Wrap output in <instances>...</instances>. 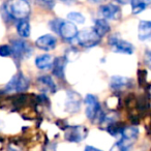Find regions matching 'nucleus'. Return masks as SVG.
Masks as SVG:
<instances>
[{"label": "nucleus", "instance_id": "nucleus-1", "mask_svg": "<svg viewBox=\"0 0 151 151\" xmlns=\"http://www.w3.org/2000/svg\"><path fill=\"white\" fill-rule=\"evenodd\" d=\"M5 17L13 21L25 20L30 15V5L25 0H7L1 7Z\"/></svg>", "mask_w": 151, "mask_h": 151}, {"label": "nucleus", "instance_id": "nucleus-2", "mask_svg": "<svg viewBox=\"0 0 151 151\" xmlns=\"http://www.w3.org/2000/svg\"><path fill=\"white\" fill-rule=\"evenodd\" d=\"M121 138L117 143L119 151H128L139 137V128L137 126H125L121 132Z\"/></svg>", "mask_w": 151, "mask_h": 151}, {"label": "nucleus", "instance_id": "nucleus-3", "mask_svg": "<svg viewBox=\"0 0 151 151\" xmlns=\"http://www.w3.org/2000/svg\"><path fill=\"white\" fill-rule=\"evenodd\" d=\"M77 40L81 47L86 49H90L97 46L101 42V38L94 32L92 28H85L77 33Z\"/></svg>", "mask_w": 151, "mask_h": 151}, {"label": "nucleus", "instance_id": "nucleus-4", "mask_svg": "<svg viewBox=\"0 0 151 151\" xmlns=\"http://www.w3.org/2000/svg\"><path fill=\"white\" fill-rule=\"evenodd\" d=\"M29 87V80L26 78L22 73H18L9 80V82L5 85V92H24Z\"/></svg>", "mask_w": 151, "mask_h": 151}, {"label": "nucleus", "instance_id": "nucleus-5", "mask_svg": "<svg viewBox=\"0 0 151 151\" xmlns=\"http://www.w3.org/2000/svg\"><path fill=\"white\" fill-rule=\"evenodd\" d=\"M12 54L18 60H23L28 58L32 54V47L29 42L23 40H12Z\"/></svg>", "mask_w": 151, "mask_h": 151}, {"label": "nucleus", "instance_id": "nucleus-6", "mask_svg": "<svg viewBox=\"0 0 151 151\" xmlns=\"http://www.w3.org/2000/svg\"><path fill=\"white\" fill-rule=\"evenodd\" d=\"M64 138L69 143H80L88 134V129L82 125H68L64 129Z\"/></svg>", "mask_w": 151, "mask_h": 151}, {"label": "nucleus", "instance_id": "nucleus-7", "mask_svg": "<svg viewBox=\"0 0 151 151\" xmlns=\"http://www.w3.org/2000/svg\"><path fill=\"white\" fill-rule=\"evenodd\" d=\"M85 106H86V116L89 120L93 121L99 116L101 112V104L95 95L87 94L84 99Z\"/></svg>", "mask_w": 151, "mask_h": 151}, {"label": "nucleus", "instance_id": "nucleus-8", "mask_svg": "<svg viewBox=\"0 0 151 151\" xmlns=\"http://www.w3.org/2000/svg\"><path fill=\"white\" fill-rule=\"evenodd\" d=\"M109 45L113 47L114 51L122 54H132L134 51V47L130 42L123 40L117 35L114 34L109 38Z\"/></svg>", "mask_w": 151, "mask_h": 151}, {"label": "nucleus", "instance_id": "nucleus-9", "mask_svg": "<svg viewBox=\"0 0 151 151\" xmlns=\"http://www.w3.org/2000/svg\"><path fill=\"white\" fill-rule=\"evenodd\" d=\"M57 33L63 40L68 42V40H73V38H76L77 33H78V28H77L76 24L71 23L69 21H61Z\"/></svg>", "mask_w": 151, "mask_h": 151}, {"label": "nucleus", "instance_id": "nucleus-10", "mask_svg": "<svg viewBox=\"0 0 151 151\" xmlns=\"http://www.w3.org/2000/svg\"><path fill=\"white\" fill-rule=\"evenodd\" d=\"M82 97L75 91H68L65 101V109L68 113H77L80 111Z\"/></svg>", "mask_w": 151, "mask_h": 151}, {"label": "nucleus", "instance_id": "nucleus-11", "mask_svg": "<svg viewBox=\"0 0 151 151\" xmlns=\"http://www.w3.org/2000/svg\"><path fill=\"white\" fill-rule=\"evenodd\" d=\"M99 9H101V14L105 20H118L121 17L120 7L113 3L101 5Z\"/></svg>", "mask_w": 151, "mask_h": 151}, {"label": "nucleus", "instance_id": "nucleus-12", "mask_svg": "<svg viewBox=\"0 0 151 151\" xmlns=\"http://www.w3.org/2000/svg\"><path fill=\"white\" fill-rule=\"evenodd\" d=\"M57 45V38L53 34H45L35 40V46L44 51H51L55 49Z\"/></svg>", "mask_w": 151, "mask_h": 151}, {"label": "nucleus", "instance_id": "nucleus-13", "mask_svg": "<svg viewBox=\"0 0 151 151\" xmlns=\"http://www.w3.org/2000/svg\"><path fill=\"white\" fill-rule=\"evenodd\" d=\"M37 84L38 87L42 91L46 92H51V93H55L57 91V86L55 84L54 80L51 76L49 75H44V76H40V78L37 79Z\"/></svg>", "mask_w": 151, "mask_h": 151}, {"label": "nucleus", "instance_id": "nucleus-14", "mask_svg": "<svg viewBox=\"0 0 151 151\" xmlns=\"http://www.w3.org/2000/svg\"><path fill=\"white\" fill-rule=\"evenodd\" d=\"M132 81L122 76H113L110 80V87L115 91H121L132 86Z\"/></svg>", "mask_w": 151, "mask_h": 151}, {"label": "nucleus", "instance_id": "nucleus-15", "mask_svg": "<svg viewBox=\"0 0 151 151\" xmlns=\"http://www.w3.org/2000/svg\"><path fill=\"white\" fill-rule=\"evenodd\" d=\"M67 63V58L66 57H57L53 60L52 64V73L55 77L59 79H64V71H65V66Z\"/></svg>", "mask_w": 151, "mask_h": 151}, {"label": "nucleus", "instance_id": "nucleus-16", "mask_svg": "<svg viewBox=\"0 0 151 151\" xmlns=\"http://www.w3.org/2000/svg\"><path fill=\"white\" fill-rule=\"evenodd\" d=\"M94 30V32L99 36V37H103L106 34H108L111 31V27H110V24L108 23L107 20L105 19H97L94 22V26L92 28Z\"/></svg>", "mask_w": 151, "mask_h": 151}, {"label": "nucleus", "instance_id": "nucleus-17", "mask_svg": "<svg viewBox=\"0 0 151 151\" xmlns=\"http://www.w3.org/2000/svg\"><path fill=\"white\" fill-rule=\"evenodd\" d=\"M53 60H54L53 56H51L49 54H42L35 58V65L38 69L47 70V69L52 67Z\"/></svg>", "mask_w": 151, "mask_h": 151}, {"label": "nucleus", "instance_id": "nucleus-18", "mask_svg": "<svg viewBox=\"0 0 151 151\" xmlns=\"http://www.w3.org/2000/svg\"><path fill=\"white\" fill-rule=\"evenodd\" d=\"M138 37L141 42L147 40L151 37V22L141 21L139 24V34Z\"/></svg>", "mask_w": 151, "mask_h": 151}, {"label": "nucleus", "instance_id": "nucleus-19", "mask_svg": "<svg viewBox=\"0 0 151 151\" xmlns=\"http://www.w3.org/2000/svg\"><path fill=\"white\" fill-rule=\"evenodd\" d=\"M17 32L22 38H27L30 36V24L27 19L19 21L17 25Z\"/></svg>", "mask_w": 151, "mask_h": 151}, {"label": "nucleus", "instance_id": "nucleus-20", "mask_svg": "<svg viewBox=\"0 0 151 151\" xmlns=\"http://www.w3.org/2000/svg\"><path fill=\"white\" fill-rule=\"evenodd\" d=\"M124 127H125V126H123V124L117 123V121H116V122H114V123L109 124L107 127V130L111 136L117 137L118 134H121V132Z\"/></svg>", "mask_w": 151, "mask_h": 151}, {"label": "nucleus", "instance_id": "nucleus-21", "mask_svg": "<svg viewBox=\"0 0 151 151\" xmlns=\"http://www.w3.org/2000/svg\"><path fill=\"white\" fill-rule=\"evenodd\" d=\"M67 19L73 24H83L85 22L84 16L81 13H77V12H71V13L67 14Z\"/></svg>", "mask_w": 151, "mask_h": 151}, {"label": "nucleus", "instance_id": "nucleus-22", "mask_svg": "<svg viewBox=\"0 0 151 151\" xmlns=\"http://www.w3.org/2000/svg\"><path fill=\"white\" fill-rule=\"evenodd\" d=\"M36 2L40 7L47 11H52L55 6V0H36Z\"/></svg>", "mask_w": 151, "mask_h": 151}, {"label": "nucleus", "instance_id": "nucleus-23", "mask_svg": "<svg viewBox=\"0 0 151 151\" xmlns=\"http://www.w3.org/2000/svg\"><path fill=\"white\" fill-rule=\"evenodd\" d=\"M12 55V48L9 45H2L0 46V56L1 57H9Z\"/></svg>", "mask_w": 151, "mask_h": 151}, {"label": "nucleus", "instance_id": "nucleus-24", "mask_svg": "<svg viewBox=\"0 0 151 151\" xmlns=\"http://www.w3.org/2000/svg\"><path fill=\"white\" fill-rule=\"evenodd\" d=\"M61 21L62 20H59V19H54L53 21L50 22V28L53 29L55 32H58V28H59V25H60Z\"/></svg>", "mask_w": 151, "mask_h": 151}, {"label": "nucleus", "instance_id": "nucleus-25", "mask_svg": "<svg viewBox=\"0 0 151 151\" xmlns=\"http://www.w3.org/2000/svg\"><path fill=\"white\" fill-rule=\"evenodd\" d=\"M44 151H56V143H49L45 147Z\"/></svg>", "mask_w": 151, "mask_h": 151}, {"label": "nucleus", "instance_id": "nucleus-26", "mask_svg": "<svg viewBox=\"0 0 151 151\" xmlns=\"http://www.w3.org/2000/svg\"><path fill=\"white\" fill-rule=\"evenodd\" d=\"M84 151H103V150H101V149L95 148V147H93V146H90V145H88V146L85 147Z\"/></svg>", "mask_w": 151, "mask_h": 151}, {"label": "nucleus", "instance_id": "nucleus-27", "mask_svg": "<svg viewBox=\"0 0 151 151\" xmlns=\"http://www.w3.org/2000/svg\"><path fill=\"white\" fill-rule=\"evenodd\" d=\"M118 4H121V5H125V4H129L132 2V0H114Z\"/></svg>", "mask_w": 151, "mask_h": 151}, {"label": "nucleus", "instance_id": "nucleus-28", "mask_svg": "<svg viewBox=\"0 0 151 151\" xmlns=\"http://www.w3.org/2000/svg\"><path fill=\"white\" fill-rule=\"evenodd\" d=\"M134 1H137V2H139V3H142V4L146 5V6H148L151 2V0H134Z\"/></svg>", "mask_w": 151, "mask_h": 151}, {"label": "nucleus", "instance_id": "nucleus-29", "mask_svg": "<svg viewBox=\"0 0 151 151\" xmlns=\"http://www.w3.org/2000/svg\"><path fill=\"white\" fill-rule=\"evenodd\" d=\"M150 58H151V57H150V53H149V51L147 50V52H146V59H145V61L147 62V65H148V66L150 65Z\"/></svg>", "mask_w": 151, "mask_h": 151}, {"label": "nucleus", "instance_id": "nucleus-30", "mask_svg": "<svg viewBox=\"0 0 151 151\" xmlns=\"http://www.w3.org/2000/svg\"><path fill=\"white\" fill-rule=\"evenodd\" d=\"M61 2L65 3V4H71V3H73L76 1V0H60Z\"/></svg>", "mask_w": 151, "mask_h": 151}, {"label": "nucleus", "instance_id": "nucleus-31", "mask_svg": "<svg viewBox=\"0 0 151 151\" xmlns=\"http://www.w3.org/2000/svg\"><path fill=\"white\" fill-rule=\"evenodd\" d=\"M87 1H89L90 3H101L103 1H105V0H87Z\"/></svg>", "mask_w": 151, "mask_h": 151}, {"label": "nucleus", "instance_id": "nucleus-32", "mask_svg": "<svg viewBox=\"0 0 151 151\" xmlns=\"http://www.w3.org/2000/svg\"><path fill=\"white\" fill-rule=\"evenodd\" d=\"M25 1H28V0H25Z\"/></svg>", "mask_w": 151, "mask_h": 151}]
</instances>
